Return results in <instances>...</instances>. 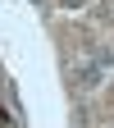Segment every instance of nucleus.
Masks as SVG:
<instances>
[{
  "label": "nucleus",
  "mask_w": 114,
  "mask_h": 128,
  "mask_svg": "<svg viewBox=\"0 0 114 128\" xmlns=\"http://www.w3.org/2000/svg\"><path fill=\"white\" fill-rule=\"evenodd\" d=\"M78 82H82V87H96V82H101V64H87V69L78 73Z\"/></svg>",
  "instance_id": "f257e3e1"
},
{
  "label": "nucleus",
  "mask_w": 114,
  "mask_h": 128,
  "mask_svg": "<svg viewBox=\"0 0 114 128\" xmlns=\"http://www.w3.org/2000/svg\"><path fill=\"white\" fill-rule=\"evenodd\" d=\"M59 5H69V9H73V5H87V0H59Z\"/></svg>",
  "instance_id": "f03ea898"
}]
</instances>
